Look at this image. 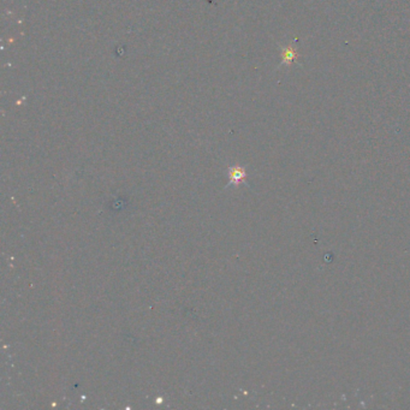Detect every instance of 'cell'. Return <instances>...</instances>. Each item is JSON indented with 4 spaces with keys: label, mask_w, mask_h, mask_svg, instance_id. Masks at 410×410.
<instances>
[{
    "label": "cell",
    "mask_w": 410,
    "mask_h": 410,
    "mask_svg": "<svg viewBox=\"0 0 410 410\" xmlns=\"http://www.w3.org/2000/svg\"><path fill=\"white\" fill-rule=\"evenodd\" d=\"M246 171H244L243 168H240V166L231 168L230 171H229L230 184H234V185H240V184L243 183L246 181Z\"/></svg>",
    "instance_id": "obj_1"
},
{
    "label": "cell",
    "mask_w": 410,
    "mask_h": 410,
    "mask_svg": "<svg viewBox=\"0 0 410 410\" xmlns=\"http://www.w3.org/2000/svg\"><path fill=\"white\" fill-rule=\"evenodd\" d=\"M296 58H297V52H296V49H295L293 46H289V47L283 49V52H282L283 64H285V65H290V64L294 63Z\"/></svg>",
    "instance_id": "obj_2"
}]
</instances>
